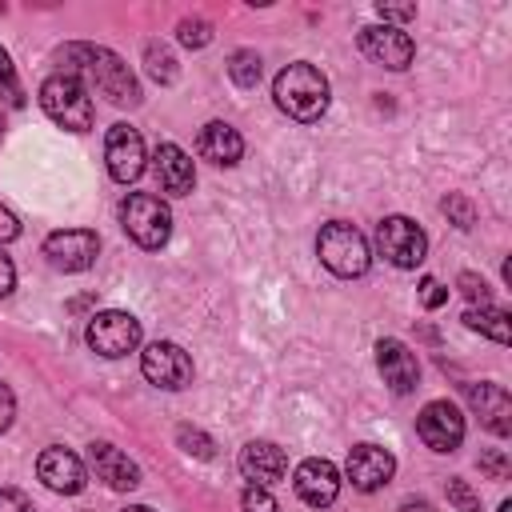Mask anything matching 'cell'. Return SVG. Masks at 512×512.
Returning a JSON list of instances; mask_svg holds the SVG:
<instances>
[{
	"label": "cell",
	"mask_w": 512,
	"mask_h": 512,
	"mask_svg": "<svg viewBox=\"0 0 512 512\" xmlns=\"http://www.w3.org/2000/svg\"><path fill=\"white\" fill-rule=\"evenodd\" d=\"M60 64L68 76L88 80L104 100L112 104H140V84L132 76V68L104 44H64L60 48Z\"/></svg>",
	"instance_id": "6da1fadb"
},
{
	"label": "cell",
	"mask_w": 512,
	"mask_h": 512,
	"mask_svg": "<svg viewBox=\"0 0 512 512\" xmlns=\"http://www.w3.org/2000/svg\"><path fill=\"white\" fill-rule=\"evenodd\" d=\"M272 96H276V108H280L284 116H292V120H300V124H312V120L324 116L332 92H328V76H324L316 64L296 60V64H288V68L276 72Z\"/></svg>",
	"instance_id": "7a4b0ae2"
},
{
	"label": "cell",
	"mask_w": 512,
	"mask_h": 512,
	"mask_svg": "<svg viewBox=\"0 0 512 512\" xmlns=\"http://www.w3.org/2000/svg\"><path fill=\"white\" fill-rule=\"evenodd\" d=\"M316 256H320V264H324L332 276H344V280L364 276L368 264H372V252H368L364 232L352 228V224H344V220H332V224L320 228V236H316Z\"/></svg>",
	"instance_id": "3957f363"
},
{
	"label": "cell",
	"mask_w": 512,
	"mask_h": 512,
	"mask_svg": "<svg viewBox=\"0 0 512 512\" xmlns=\"http://www.w3.org/2000/svg\"><path fill=\"white\" fill-rule=\"evenodd\" d=\"M40 108L68 132H88L92 128V96H88V84L68 76V72H56L40 84Z\"/></svg>",
	"instance_id": "277c9868"
},
{
	"label": "cell",
	"mask_w": 512,
	"mask_h": 512,
	"mask_svg": "<svg viewBox=\"0 0 512 512\" xmlns=\"http://www.w3.org/2000/svg\"><path fill=\"white\" fill-rule=\"evenodd\" d=\"M120 220H124V232L140 248H148V252L164 248L168 236H172V212H168V204L160 196H148V192H132L120 204Z\"/></svg>",
	"instance_id": "5b68a950"
},
{
	"label": "cell",
	"mask_w": 512,
	"mask_h": 512,
	"mask_svg": "<svg viewBox=\"0 0 512 512\" xmlns=\"http://www.w3.org/2000/svg\"><path fill=\"white\" fill-rule=\"evenodd\" d=\"M84 340H88V348L96 356L120 360V356L136 352V344H140V320L132 312H120V308L92 312L88 316V328H84Z\"/></svg>",
	"instance_id": "8992f818"
},
{
	"label": "cell",
	"mask_w": 512,
	"mask_h": 512,
	"mask_svg": "<svg viewBox=\"0 0 512 512\" xmlns=\"http://www.w3.org/2000/svg\"><path fill=\"white\" fill-rule=\"evenodd\" d=\"M376 248H380V256H384L388 264H396V268H416V264H424V256H428V236H424V228H420L416 220H408V216H384L380 228H376Z\"/></svg>",
	"instance_id": "52a82bcc"
},
{
	"label": "cell",
	"mask_w": 512,
	"mask_h": 512,
	"mask_svg": "<svg viewBox=\"0 0 512 512\" xmlns=\"http://www.w3.org/2000/svg\"><path fill=\"white\" fill-rule=\"evenodd\" d=\"M140 372L148 384L156 388H168V392H180L192 384V356L172 344V340H152L144 352H140Z\"/></svg>",
	"instance_id": "ba28073f"
},
{
	"label": "cell",
	"mask_w": 512,
	"mask_h": 512,
	"mask_svg": "<svg viewBox=\"0 0 512 512\" xmlns=\"http://www.w3.org/2000/svg\"><path fill=\"white\" fill-rule=\"evenodd\" d=\"M360 52H364L372 64H380V68L404 72V68L412 64V56H416V44H412V36H408L404 28H396V24H364V28H360Z\"/></svg>",
	"instance_id": "9c48e42d"
},
{
	"label": "cell",
	"mask_w": 512,
	"mask_h": 512,
	"mask_svg": "<svg viewBox=\"0 0 512 512\" xmlns=\"http://www.w3.org/2000/svg\"><path fill=\"white\" fill-rule=\"evenodd\" d=\"M44 256L60 272H88L100 256V240L92 228H60L44 240Z\"/></svg>",
	"instance_id": "30bf717a"
},
{
	"label": "cell",
	"mask_w": 512,
	"mask_h": 512,
	"mask_svg": "<svg viewBox=\"0 0 512 512\" xmlns=\"http://www.w3.org/2000/svg\"><path fill=\"white\" fill-rule=\"evenodd\" d=\"M416 436L432 452H456L464 440V416L452 400H428L416 416Z\"/></svg>",
	"instance_id": "8fae6325"
},
{
	"label": "cell",
	"mask_w": 512,
	"mask_h": 512,
	"mask_svg": "<svg viewBox=\"0 0 512 512\" xmlns=\"http://www.w3.org/2000/svg\"><path fill=\"white\" fill-rule=\"evenodd\" d=\"M104 160H108V172L112 180L120 184H132L140 172H144V140L132 124H112L108 136H104Z\"/></svg>",
	"instance_id": "7c38bea8"
},
{
	"label": "cell",
	"mask_w": 512,
	"mask_h": 512,
	"mask_svg": "<svg viewBox=\"0 0 512 512\" xmlns=\"http://www.w3.org/2000/svg\"><path fill=\"white\" fill-rule=\"evenodd\" d=\"M292 484H296V496H300L304 504H312V508H328V504L340 496V472H336V464L324 460V456L300 460L296 472H292Z\"/></svg>",
	"instance_id": "4fadbf2b"
},
{
	"label": "cell",
	"mask_w": 512,
	"mask_h": 512,
	"mask_svg": "<svg viewBox=\"0 0 512 512\" xmlns=\"http://www.w3.org/2000/svg\"><path fill=\"white\" fill-rule=\"evenodd\" d=\"M376 368H380L384 384H388L392 392H400V396L420 384V360H416V352H412L404 340H396V336L376 340Z\"/></svg>",
	"instance_id": "5bb4252c"
},
{
	"label": "cell",
	"mask_w": 512,
	"mask_h": 512,
	"mask_svg": "<svg viewBox=\"0 0 512 512\" xmlns=\"http://www.w3.org/2000/svg\"><path fill=\"white\" fill-rule=\"evenodd\" d=\"M344 472H348L352 488H360V492H376V488H384V484L392 480L396 460H392V452L380 448V444H356V448L348 452Z\"/></svg>",
	"instance_id": "9a60e30c"
},
{
	"label": "cell",
	"mask_w": 512,
	"mask_h": 512,
	"mask_svg": "<svg viewBox=\"0 0 512 512\" xmlns=\"http://www.w3.org/2000/svg\"><path fill=\"white\" fill-rule=\"evenodd\" d=\"M464 396L472 404V412L480 416V424L496 436H508L512 432V396L504 392V384H492V380H480V384H464Z\"/></svg>",
	"instance_id": "2e32d148"
},
{
	"label": "cell",
	"mask_w": 512,
	"mask_h": 512,
	"mask_svg": "<svg viewBox=\"0 0 512 512\" xmlns=\"http://www.w3.org/2000/svg\"><path fill=\"white\" fill-rule=\"evenodd\" d=\"M236 464H240L244 480H248V484H260V488L284 480V472H288V456H284V448H276L272 440H248V444L240 448Z\"/></svg>",
	"instance_id": "e0dca14e"
},
{
	"label": "cell",
	"mask_w": 512,
	"mask_h": 512,
	"mask_svg": "<svg viewBox=\"0 0 512 512\" xmlns=\"http://www.w3.org/2000/svg\"><path fill=\"white\" fill-rule=\"evenodd\" d=\"M36 476L44 480V488L64 492V496H76L84 488V480H88L80 456L68 452V448H44L40 460H36Z\"/></svg>",
	"instance_id": "ac0fdd59"
},
{
	"label": "cell",
	"mask_w": 512,
	"mask_h": 512,
	"mask_svg": "<svg viewBox=\"0 0 512 512\" xmlns=\"http://www.w3.org/2000/svg\"><path fill=\"white\" fill-rule=\"evenodd\" d=\"M152 168H156V180H160V188H164L168 196H188V192L196 188V168H192V156H188L180 144H172V140L156 144Z\"/></svg>",
	"instance_id": "d6986e66"
},
{
	"label": "cell",
	"mask_w": 512,
	"mask_h": 512,
	"mask_svg": "<svg viewBox=\"0 0 512 512\" xmlns=\"http://www.w3.org/2000/svg\"><path fill=\"white\" fill-rule=\"evenodd\" d=\"M88 464H92L96 480H104V484L116 488V492H128V488L140 484V468H136L120 448H112V444H104V440L88 444Z\"/></svg>",
	"instance_id": "ffe728a7"
},
{
	"label": "cell",
	"mask_w": 512,
	"mask_h": 512,
	"mask_svg": "<svg viewBox=\"0 0 512 512\" xmlns=\"http://www.w3.org/2000/svg\"><path fill=\"white\" fill-rule=\"evenodd\" d=\"M196 152H200L204 160L220 164V168H232V164L244 156V140H240V132H236L232 124L208 120V124L200 128V136H196Z\"/></svg>",
	"instance_id": "44dd1931"
},
{
	"label": "cell",
	"mask_w": 512,
	"mask_h": 512,
	"mask_svg": "<svg viewBox=\"0 0 512 512\" xmlns=\"http://www.w3.org/2000/svg\"><path fill=\"white\" fill-rule=\"evenodd\" d=\"M464 324H468L472 332H484V336H488V340H496V344H508V340H512L508 312H504V308H496V304H472V308L464 312Z\"/></svg>",
	"instance_id": "7402d4cb"
},
{
	"label": "cell",
	"mask_w": 512,
	"mask_h": 512,
	"mask_svg": "<svg viewBox=\"0 0 512 512\" xmlns=\"http://www.w3.org/2000/svg\"><path fill=\"white\" fill-rule=\"evenodd\" d=\"M144 64H148L152 80H160V84H172V80L180 76L172 48H168V44H160V40H148V44H144Z\"/></svg>",
	"instance_id": "603a6c76"
},
{
	"label": "cell",
	"mask_w": 512,
	"mask_h": 512,
	"mask_svg": "<svg viewBox=\"0 0 512 512\" xmlns=\"http://www.w3.org/2000/svg\"><path fill=\"white\" fill-rule=\"evenodd\" d=\"M228 76L236 88H256L260 84V56L252 48H236L228 56Z\"/></svg>",
	"instance_id": "cb8c5ba5"
},
{
	"label": "cell",
	"mask_w": 512,
	"mask_h": 512,
	"mask_svg": "<svg viewBox=\"0 0 512 512\" xmlns=\"http://www.w3.org/2000/svg\"><path fill=\"white\" fill-rule=\"evenodd\" d=\"M176 444H180L188 456H196V460H212V456H216L212 436L200 432V428H192V424H180V428H176Z\"/></svg>",
	"instance_id": "d4e9b609"
},
{
	"label": "cell",
	"mask_w": 512,
	"mask_h": 512,
	"mask_svg": "<svg viewBox=\"0 0 512 512\" xmlns=\"http://www.w3.org/2000/svg\"><path fill=\"white\" fill-rule=\"evenodd\" d=\"M0 100L12 104V108L24 104V88H20V80H16V64H12V56H8L4 48H0Z\"/></svg>",
	"instance_id": "484cf974"
},
{
	"label": "cell",
	"mask_w": 512,
	"mask_h": 512,
	"mask_svg": "<svg viewBox=\"0 0 512 512\" xmlns=\"http://www.w3.org/2000/svg\"><path fill=\"white\" fill-rule=\"evenodd\" d=\"M444 492H448V504H452L456 512H480V496L472 492V484H468L464 476H448Z\"/></svg>",
	"instance_id": "4316f807"
},
{
	"label": "cell",
	"mask_w": 512,
	"mask_h": 512,
	"mask_svg": "<svg viewBox=\"0 0 512 512\" xmlns=\"http://www.w3.org/2000/svg\"><path fill=\"white\" fill-rule=\"evenodd\" d=\"M440 208H444V216H448L456 228H472V224H476V208H472V200L460 196V192H448V196L440 200Z\"/></svg>",
	"instance_id": "83f0119b"
},
{
	"label": "cell",
	"mask_w": 512,
	"mask_h": 512,
	"mask_svg": "<svg viewBox=\"0 0 512 512\" xmlns=\"http://www.w3.org/2000/svg\"><path fill=\"white\" fill-rule=\"evenodd\" d=\"M176 32H180V44H184V48H204V44L212 40V24H208V20H200V16L180 20V24H176Z\"/></svg>",
	"instance_id": "f1b7e54d"
},
{
	"label": "cell",
	"mask_w": 512,
	"mask_h": 512,
	"mask_svg": "<svg viewBox=\"0 0 512 512\" xmlns=\"http://www.w3.org/2000/svg\"><path fill=\"white\" fill-rule=\"evenodd\" d=\"M240 504H244V512H276V496L268 488H260V484H244Z\"/></svg>",
	"instance_id": "f546056e"
},
{
	"label": "cell",
	"mask_w": 512,
	"mask_h": 512,
	"mask_svg": "<svg viewBox=\"0 0 512 512\" xmlns=\"http://www.w3.org/2000/svg\"><path fill=\"white\" fill-rule=\"evenodd\" d=\"M480 472L484 476H492V480H508V472H512V464H508V456L500 452V448H488V452H480Z\"/></svg>",
	"instance_id": "4dcf8cb0"
},
{
	"label": "cell",
	"mask_w": 512,
	"mask_h": 512,
	"mask_svg": "<svg viewBox=\"0 0 512 512\" xmlns=\"http://www.w3.org/2000/svg\"><path fill=\"white\" fill-rule=\"evenodd\" d=\"M456 284H460V292H464L472 304H492V292H488V284H484L476 272H460Z\"/></svg>",
	"instance_id": "1f68e13d"
},
{
	"label": "cell",
	"mask_w": 512,
	"mask_h": 512,
	"mask_svg": "<svg viewBox=\"0 0 512 512\" xmlns=\"http://www.w3.org/2000/svg\"><path fill=\"white\" fill-rule=\"evenodd\" d=\"M444 300H448V288H444L436 276H424V280H420V304H424L428 312H436Z\"/></svg>",
	"instance_id": "d6a6232c"
},
{
	"label": "cell",
	"mask_w": 512,
	"mask_h": 512,
	"mask_svg": "<svg viewBox=\"0 0 512 512\" xmlns=\"http://www.w3.org/2000/svg\"><path fill=\"white\" fill-rule=\"evenodd\" d=\"M0 512H36L20 488H0Z\"/></svg>",
	"instance_id": "836d02e7"
},
{
	"label": "cell",
	"mask_w": 512,
	"mask_h": 512,
	"mask_svg": "<svg viewBox=\"0 0 512 512\" xmlns=\"http://www.w3.org/2000/svg\"><path fill=\"white\" fill-rule=\"evenodd\" d=\"M376 12L384 24L388 20H416V4H376Z\"/></svg>",
	"instance_id": "e575fe53"
},
{
	"label": "cell",
	"mask_w": 512,
	"mask_h": 512,
	"mask_svg": "<svg viewBox=\"0 0 512 512\" xmlns=\"http://www.w3.org/2000/svg\"><path fill=\"white\" fill-rule=\"evenodd\" d=\"M12 416H16V396H12L8 384H0V432H8Z\"/></svg>",
	"instance_id": "d590c367"
},
{
	"label": "cell",
	"mask_w": 512,
	"mask_h": 512,
	"mask_svg": "<svg viewBox=\"0 0 512 512\" xmlns=\"http://www.w3.org/2000/svg\"><path fill=\"white\" fill-rule=\"evenodd\" d=\"M20 236V220L0 204V244H8V240H16Z\"/></svg>",
	"instance_id": "8d00e7d4"
},
{
	"label": "cell",
	"mask_w": 512,
	"mask_h": 512,
	"mask_svg": "<svg viewBox=\"0 0 512 512\" xmlns=\"http://www.w3.org/2000/svg\"><path fill=\"white\" fill-rule=\"evenodd\" d=\"M12 288H16V268H12V260H8L4 248H0V300H4Z\"/></svg>",
	"instance_id": "74e56055"
},
{
	"label": "cell",
	"mask_w": 512,
	"mask_h": 512,
	"mask_svg": "<svg viewBox=\"0 0 512 512\" xmlns=\"http://www.w3.org/2000/svg\"><path fill=\"white\" fill-rule=\"evenodd\" d=\"M396 512H436V508H432L428 500H416V496H408V500H404Z\"/></svg>",
	"instance_id": "f35d334b"
},
{
	"label": "cell",
	"mask_w": 512,
	"mask_h": 512,
	"mask_svg": "<svg viewBox=\"0 0 512 512\" xmlns=\"http://www.w3.org/2000/svg\"><path fill=\"white\" fill-rule=\"evenodd\" d=\"M124 512H152V508H144V504H136V508H124Z\"/></svg>",
	"instance_id": "ab89813d"
},
{
	"label": "cell",
	"mask_w": 512,
	"mask_h": 512,
	"mask_svg": "<svg viewBox=\"0 0 512 512\" xmlns=\"http://www.w3.org/2000/svg\"><path fill=\"white\" fill-rule=\"evenodd\" d=\"M500 512H512V500H504V504H500Z\"/></svg>",
	"instance_id": "60d3db41"
},
{
	"label": "cell",
	"mask_w": 512,
	"mask_h": 512,
	"mask_svg": "<svg viewBox=\"0 0 512 512\" xmlns=\"http://www.w3.org/2000/svg\"><path fill=\"white\" fill-rule=\"evenodd\" d=\"M0 144H4V116H0Z\"/></svg>",
	"instance_id": "b9f144b4"
}]
</instances>
